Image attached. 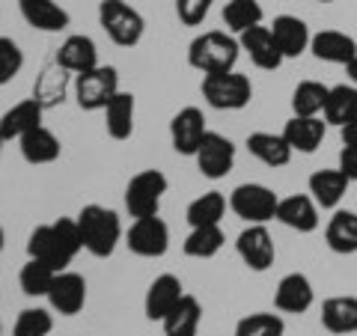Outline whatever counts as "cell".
I'll list each match as a JSON object with an SVG mask.
<instances>
[{
    "mask_svg": "<svg viewBox=\"0 0 357 336\" xmlns=\"http://www.w3.org/2000/svg\"><path fill=\"white\" fill-rule=\"evenodd\" d=\"M81 250H84V241H81V229H77L75 217H60L54 223H42L27 238L30 259L51 265L54 271H66Z\"/></svg>",
    "mask_w": 357,
    "mask_h": 336,
    "instance_id": "obj_1",
    "label": "cell"
},
{
    "mask_svg": "<svg viewBox=\"0 0 357 336\" xmlns=\"http://www.w3.org/2000/svg\"><path fill=\"white\" fill-rule=\"evenodd\" d=\"M238 54H241V45L227 30H206L188 45V63H191V69L203 75L232 72L238 63Z\"/></svg>",
    "mask_w": 357,
    "mask_h": 336,
    "instance_id": "obj_2",
    "label": "cell"
},
{
    "mask_svg": "<svg viewBox=\"0 0 357 336\" xmlns=\"http://www.w3.org/2000/svg\"><path fill=\"white\" fill-rule=\"evenodd\" d=\"M77 220V229H81V241H84V250L96 259H107L114 256L116 244L122 238V223L119 215L110 211L105 206H84L81 215L75 217Z\"/></svg>",
    "mask_w": 357,
    "mask_h": 336,
    "instance_id": "obj_3",
    "label": "cell"
},
{
    "mask_svg": "<svg viewBox=\"0 0 357 336\" xmlns=\"http://www.w3.org/2000/svg\"><path fill=\"white\" fill-rule=\"evenodd\" d=\"M98 24L107 33V39L119 48H134L146 33L143 15L126 0H102L98 3Z\"/></svg>",
    "mask_w": 357,
    "mask_h": 336,
    "instance_id": "obj_4",
    "label": "cell"
},
{
    "mask_svg": "<svg viewBox=\"0 0 357 336\" xmlns=\"http://www.w3.org/2000/svg\"><path fill=\"white\" fill-rule=\"evenodd\" d=\"M203 98L215 110H244L253 98V84L248 75L241 72H218L203 75Z\"/></svg>",
    "mask_w": 357,
    "mask_h": 336,
    "instance_id": "obj_5",
    "label": "cell"
},
{
    "mask_svg": "<svg viewBox=\"0 0 357 336\" xmlns=\"http://www.w3.org/2000/svg\"><path fill=\"white\" fill-rule=\"evenodd\" d=\"M170 188V178L161 170H140L126 185V208L131 217H152L161 211V199Z\"/></svg>",
    "mask_w": 357,
    "mask_h": 336,
    "instance_id": "obj_6",
    "label": "cell"
},
{
    "mask_svg": "<svg viewBox=\"0 0 357 336\" xmlns=\"http://www.w3.org/2000/svg\"><path fill=\"white\" fill-rule=\"evenodd\" d=\"M116 93H119V75L114 66L98 63L96 69L75 75V98L81 110H105Z\"/></svg>",
    "mask_w": 357,
    "mask_h": 336,
    "instance_id": "obj_7",
    "label": "cell"
},
{
    "mask_svg": "<svg viewBox=\"0 0 357 336\" xmlns=\"http://www.w3.org/2000/svg\"><path fill=\"white\" fill-rule=\"evenodd\" d=\"M277 203L280 197L271 188H265L259 182H244L229 194V208L232 215L248 220V223H268L277 217Z\"/></svg>",
    "mask_w": 357,
    "mask_h": 336,
    "instance_id": "obj_8",
    "label": "cell"
},
{
    "mask_svg": "<svg viewBox=\"0 0 357 336\" xmlns=\"http://www.w3.org/2000/svg\"><path fill=\"white\" fill-rule=\"evenodd\" d=\"M126 244L140 259H161L170 250V227L158 217H134V223L126 232Z\"/></svg>",
    "mask_w": 357,
    "mask_h": 336,
    "instance_id": "obj_9",
    "label": "cell"
},
{
    "mask_svg": "<svg viewBox=\"0 0 357 336\" xmlns=\"http://www.w3.org/2000/svg\"><path fill=\"white\" fill-rule=\"evenodd\" d=\"M194 161H197V170L206 178L218 182V178H227L232 173V167H236V146H232V140L223 137V134L206 131Z\"/></svg>",
    "mask_w": 357,
    "mask_h": 336,
    "instance_id": "obj_10",
    "label": "cell"
},
{
    "mask_svg": "<svg viewBox=\"0 0 357 336\" xmlns=\"http://www.w3.org/2000/svg\"><path fill=\"white\" fill-rule=\"evenodd\" d=\"M236 253L241 256V262L256 274H262L274 265L277 250H274V238H271V232L265 229V223H250V227L238 235Z\"/></svg>",
    "mask_w": 357,
    "mask_h": 336,
    "instance_id": "obj_11",
    "label": "cell"
},
{
    "mask_svg": "<svg viewBox=\"0 0 357 336\" xmlns=\"http://www.w3.org/2000/svg\"><path fill=\"white\" fill-rule=\"evenodd\" d=\"M238 45H241V51L250 57V63L256 66V69L274 72V69H280L283 60H286L283 51H280V45H277V39H274L271 27L256 24L250 30L238 33Z\"/></svg>",
    "mask_w": 357,
    "mask_h": 336,
    "instance_id": "obj_12",
    "label": "cell"
},
{
    "mask_svg": "<svg viewBox=\"0 0 357 336\" xmlns=\"http://www.w3.org/2000/svg\"><path fill=\"white\" fill-rule=\"evenodd\" d=\"M206 114L199 107H182L178 114L170 119V143L178 155L194 158L199 143L206 137Z\"/></svg>",
    "mask_w": 357,
    "mask_h": 336,
    "instance_id": "obj_13",
    "label": "cell"
},
{
    "mask_svg": "<svg viewBox=\"0 0 357 336\" xmlns=\"http://www.w3.org/2000/svg\"><path fill=\"white\" fill-rule=\"evenodd\" d=\"M48 304L54 312L60 316H77L86 304V280L75 271H57L51 283V292H48Z\"/></svg>",
    "mask_w": 357,
    "mask_h": 336,
    "instance_id": "obj_14",
    "label": "cell"
},
{
    "mask_svg": "<svg viewBox=\"0 0 357 336\" xmlns=\"http://www.w3.org/2000/svg\"><path fill=\"white\" fill-rule=\"evenodd\" d=\"M316 300V289H312L307 274H286L280 283H277L274 292V307L280 312H289V316H304V312L312 307Z\"/></svg>",
    "mask_w": 357,
    "mask_h": 336,
    "instance_id": "obj_15",
    "label": "cell"
},
{
    "mask_svg": "<svg viewBox=\"0 0 357 336\" xmlns=\"http://www.w3.org/2000/svg\"><path fill=\"white\" fill-rule=\"evenodd\" d=\"M182 295H185V286L176 274L155 277L146 289V298H143V312H146L149 321H164V316L182 300Z\"/></svg>",
    "mask_w": 357,
    "mask_h": 336,
    "instance_id": "obj_16",
    "label": "cell"
},
{
    "mask_svg": "<svg viewBox=\"0 0 357 336\" xmlns=\"http://www.w3.org/2000/svg\"><path fill=\"white\" fill-rule=\"evenodd\" d=\"M18 13L33 30L42 33H60L72 24V15L57 0H18Z\"/></svg>",
    "mask_w": 357,
    "mask_h": 336,
    "instance_id": "obj_17",
    "label": "cell"
},
{
    "mask_svg": "<svg viewBox=\"0 0 357 336\" xmlns=\"http://www.w3.org/2000/svg\"><path fill=\"white\" fill-rule=\"evenodd\" d=\"M274 220H280L283 227L295 229V232H316L319 229V206H316V199L307 194L280 197Z\"/></svg>",
    "mask_w": 357,
    "mask_h": 336,
    "instance_id": "obj_18",
    "label": "cell"
},
{
    "mask_svg": "<svg viewBox=\"0 0 357 336\" xmlns=\"http://www.w3.org/2000/svg\"><path fill=\"white\" fill-rule=\"evenodd\" d=\"M312 57L321 63H333V66H349L357 57V42L349 36V33L340 30H321L312 36L310 42Z\"/></svg>",
    "mask_w": 357,
    "mask_h": 336,
    "instance_id": "obj_19",
    "label": "cell"
},
{
    "mask_svg": "<svg viewBox=\"0 0 357 336\" xmlns=\"http://www.w3.org/2000/svg\"><path fill=\"white\" fill-rule=\"evenodd\" d=\"M54 60H57L69 75H84V72L98 66V48H96L93 39L84 36V33H72V36H66V42L60 45V51Z\"/></svg>",
    "mask_w": 357,
    "mask_h": 336,
    "instance_id": "obj_20",
    "label": "cell"
},
{
    "mask_svg": "<svg viewBox=\"0 0 357 336\" xmlns=\"http://www.w3.org/2000/svg\"><path fill=\"white\" fill-rule=\"evenodd\" d=\"M271 33H274V39H277V45H280V51H283L286 60L301 57L304 51H310L312 33H310L304 18H298V15H277L271 21Z\"/></svg>",
    "mask_w": 357,
    "mask_h": 336,
    "instance_id": "obj_21",
    "label": "cell"
},
{
    "mask_svg": "<svg viewBox=\"0 0 357 336\" xmlns=\"http://www.w3.org/2000/svg\"><path fill=\"white\" fill-rule=\"evenodd\" d=\"M325 134H328V122L319 116H292L283 128V137L292 146V152H304V155L316 152L321 140H325Z\"/></svg>",
    "mask_w": 357,
    "mask_h": 336,
    "instance_id": "obj_22",
    "label": "cell"
},
{
    "mask_svg": "<svg viewBox=\"0 0 357 336\" xmlns=\"http://www.w3.org/2000/svg\"><path fill=\"white\" fill-rule=\"evenodd\" d=\"M42 114H45V107L36 102V98H24V102L13 105L3 116H0V134H3V140H21L27 131L39 128Z\"/></svg>",
    "mask_w": 357,
    "mask_h": 336,
    "instance_id": "obj_23",
    "label": "cell"
},
{
    "mask_svg": "<svg viewBox=\"0 0 357 336\" xmlns=\"http://www.w3.org/2000/svg\"><path fill=\"white\" fill-rule=\"evenodd\" d=\"M18 149H21V158H24L27 164L39 167V164H54L57 161L60 152H63V143L51 128L39 125V128L27 131L24 137L18 140Z\"/></svg>",
    "mask_w": 357,
    "mask_h": 336,
    "instance_id": "obj_24",
    "label": "cell"
},
{
    "mask_svg": "<svg viewBox=\"0 0 357 336\" xmlns=\"http://www.w3.org/2000/svg\"><path fill=\"white\" fill-rule=\"evenodd\" d=\"M199 324H203V304L194 295L185 292L182 300L164 316L161 328H164V336H197Z\"/></svg>",
    "mask_w": 357,
    "mask_h": 336,
    "instance_id": "obj_25",
    "label": "cell"
},
{
    "mask_svg": "<svg viewBox=\"0 0 357 336\" xmlns=\"http://www.w3.org/2000/svg\"><path fill=\"white\" fill-rule=\"evenodd\" d=\"M248 152L265 167H274V170L292 161V146L286 143V137L283 134H271V131H253L248 137Z\"/></svg>",
    "mask_w": 357,
    "mask_h": 336,
    "instance_id": "obj_26",
    "label": "cell"
},
{
    "mask_svg": "<svg viewBox=\"0 0 357 336\" xmlns=\"http://www.w3.org/2000/svg\"><path fill=\"white\" fill-rule=\"evenodd\" d=\"M310 197L316 199L319 208H337L342 203L345 190H349V178L342 176V170H316L310 176Z\"/></svg>",
    "mask_w": 357,
    "mask_h": 336,
    "instance_id": "obj_27",
    "label": "cell"
},
{
    "mask_svg": "<svg viewBox=\"0 0 357 336\" xmlns=\"http://www.w3.org/2000/svg\"><path fill=\"white\" fill-rule=\"evenodd\" d=\"M325 241L340 256L357 253V211H349V208L333 211V217L328 220V229H325Z\"/></svg>",
    "mask_w": 357,
    "mask_h": 336,
    "instance_id": "obj_28",
    "label": "cell"
},
{
    "mask_svg": "<svg viewBox=\"0 0 357 336\" xmlns=\"http://www.w3.org/2000/svg\"><path fill=\"white\" fill-rule=\"evenodd\" d=\"M134 116H137V102L131 93H119L110 98V105L105 107V128L114 140H128L134 134Z\"/></svg>",
    "mask_w": 357,
    "mask_h": 336,
    "instance_id": "obj_29",
    "label": "cell"
},
{
    "mask_svg": "<svg viewBox=\"0 0 357 336\" xmlns=\"http://www.w3.org/2000/svg\"><path fill=\"white\" fill-rule=\"evenodd\" d=\"M321 324L325 330L345 336V333H357V298L351 295H337L328 298L321 304Z\"/></svg>",
    "mask_w": 357,
    "mask_h": 336,
    "instance_id": "obj_30",
    "label": "cell"
},
{
    "mask_svg": "<svg viewBox=\"0 0 357 336\" xmlns=\"http://www.w3.org/2000/svg\"><path fill=\"white\" fill-rule=\"evenodd\" d=\"M321 116H325L328 125H337V128L349 125V122L357 116V86L354 84H337V86H331Z\"/></svg>",
    "mask_w": 357,
    "mask_h": 336,
    "instance_id": "obj_31",
    "label": "cell"
},
{
    "mask_svg": "<svg viewBox=\"0 0 357 336\" xmlns=\"http://www.w3.org/2000/svg\"><path fill=\"white\" fill-rule=\"evenodd\" d=\"M66 86H69V72L63 69V66L54 60L51 66H45L42 75L36 77V86H33V98L48 110L54 105H60L63 102V96H66Z\"/></svg>",
    "mask_w": 357,
    "mask_h": 336,
    "instance_id": "obj_32",
    "label": "cell"
},
{
    "mask_svg": "<svg viewBox=\"0 0 357 336\" xmlns=\"http://www.w3.org/2000/svg\"><path fill=\"white\" fill-rule=\"evenodd\" d=\"M223 215H227V197H223L220 190H206V194L197 197L185 211L191 229L194 227H218Z\"/></svg>",
    "mask_w": 357,
    "mask_h": 336,
    "instance_id": "obj_33",
    "label": "cell"
},
{
    "mask_svg": "<svg viewBox=\"0 0 357 336\" xmlns=\"http://www.w3.org/2000/svg\"><path fill=\"white\" fill-rule=\"evenodd\" d=\"M223 244H227V235H223L220 223L218 227H194L188 232L182 250L191 259H211V256H218L223 250Z\"/></svg>",
    "mask_w": 357,
    "mask_h": 336,
    "instance_id": "obj_34",
    "label": "cell"
},
{
    "mask_svg": "<svg viewBox=\"0 0 357 336\" xmlns=\"http://www.w3.org/2000/svg\"><path fill=\"white\" fill-rule=\"evenodd\" d=\"M54 277H57V271L51 265H45L39 259H27L18 274V286L27 298H48Z\"/></svg>",
    "mask_w": 357,
    "mask_h": 336,
    "instance_id": "obj_35",
    "label": "cell"
},
{
    "mask_svg": "<svg viewBox=\"0 0 357 336\" xmlns=\"http://www.w3.org/2000/svg\"><path fill=\"white\" fill-rule=\"evenodd\" d=\"M331 86H325L321 81H301L292 93V110L295 116H319L325 110Z\"/></svg>",
    "mask_w": 357,
    "mask_h": 336,
    "instance_id": "obj_36",
    "label": "cell"
},
{
    "mask_svg": "<svg viewBox=\"0 0 357 336\" xmlns=\"http://www.w3.org/2000/svg\"><path fill=\"white\" fill-rule=\"evenodd\" d=\"M223 24L229 33H244L256 24H262V6L259 0H229L223 6Z\"/></svg>",
    "mask_w": 357,
    "mask_h": 336,
    "instance_id": "obj_37",
    "label": "cell"
},
{
    "mask_svg": "<svg viewBox=\"0 0 357 336\" xmlns=\"http://www.w3.org/2000/svg\"><path fill=\"white\" fill-rule=\"evenodd\" d=\"M236 336H286V321L277 312H250L238 319Z\"/></svg>",
    "mask_w": 357,
    "mask_h": 336,
    "instance_id": "obj_38",
    "label": "cell"
},
{
    "mask_svg": "<svg viewBox=\"0 0 357 336\" xmlns=\"http://www.w3.org/2000/svg\"><path fill=\"white\" fill-rule=\"evenodd\" d=\"M54 330V316L48 310H21L15 319L13 336H48Z\"/></svg>",
    "mask_w": 357,
    "mask_h": 336,
    "instance_id": "obj_39",
    "label": "cell"
},
{
    "mask_svg": "<svg viewBox=\"0 0 357 336\" xmlns=\"http://www.w3.org/2000/svg\"><path fill=\"white\" fill-rule=\"evenodd\" d=\"M24 69V51L18 48L15 39L0 36V86H6L9 81H15Z\"/></svg>",
    "mask_w": 357,
    "mask_h": 336,
    "instance_id": "obj_40",
    "label": "cell"
},
{
    "mask_svg": "<svg viewBox=\"0 0 357 336\" xmlns=\"http://www.w3.org/2000/svg\"><path fill=\"white\" fill-rule=\"evenodd\" d=\"M215 0H176V15L185 27H199L211 13Z\"/></svg>",
    "mask_w": 357,
    "mask_h": 336,
    "instance_id": "obj_41",
    "label": "cell"
},
{
    "mask_svg": "<svg viewBox=\"0 0 357 336\" xmlns=\"http://www.w3.org/2000/svg\"><path fill=\"white\" fill-rule=\"evenodd\" d=\"M340 170L349 182H357V146H349L345 143L342 152H340Z\"/></svg>",
    "mask_w": 357,
    "mask_h": 336,
    "instance_id": "obj_42",
    "label": "cell"
},
{
    "mask_svg": "<svg viewBox=\"0 0 357 336\" xmlns=\"http://www.w3.org/2000/svg\"><path fill=\"white\" fill-rule=\"evenodd\" d=\"M342 143H349V146H357V116L349 122V125H342Z\"/></svg>",
    "mask_w": 357,
    "mask_h": 336,
    "instance_id": "obj_43",
    "label": "cell"
},
{
    "mask_svg": "<svg viewBox=\"0 0 357 336\" xmlns=\"http://www.w3.org/2000/svg\"><path fill=\"white\" fill-rule=\"evenodd\" d=\"M345 69H349V77H351V84L357 86V57L349 63V66H345Z\"/></svg>",
    "mask_w": 357,
    "mask_h": 336,
    "instance_id": "obj_44",
    "label": "cell"
},
{
    "mask_svg": "<svg viewBox=\"0 0 357 336\" xmlns=\"http://www.w3.org/2000/svg\"><path fill=\"white\" fill-rule=\"evenodd\" d=\"M3 244H6V232H3V227H0V253H3Z\"/></svg>",
    "mask_w": 357,
    "mask_h": 336,
    "instance_id": "obj_45",
    "label": "cell"
},
{
    "mask_svg": "<svg viewBox=\"0 0 357 336\" xmlns=\"http://www.w3.org/2000/svg\"><path fill=\"white\" fill-rule=\"evenodd\" d=\"M3 143H6V140H3V134H0V152H3Z\"/></svg>",
    "mask_w": 357,
    "mask_h": 336,
    "instance_id": "obj_46",
    "label": "cell"
},
{
    "mask_svg": "<svg viewBox=\"0 0 357 336\" xmlns=\"http://www.w3.org/2000/svg\"><path fill=\"white\" fill-rule=\"evenodd\" d=\"M319 3H337V0H319Z\"/></svg>",
    "mask_w": 357,
    "mask_h": 336,
    "instance_id": "obj_47",
    "label": "cell"
}]
</instances>
